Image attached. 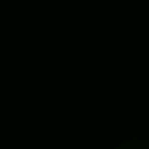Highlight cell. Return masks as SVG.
<instances>
[{
    "label": "cell",
    "mask_w": 149,
    "mask_h": 149,
    "mask_svg": "<svg viewBox=\"0 0 149 149\" xmlns=\"http://www.w3.org/2000/svg\"><path fill=\"white\" fill-rule=\"evenodd\" d=\"M111 149H149V140L146 136H133V140H124V143H118Z\"/></svg>",
    "instance_id": "obj_1"
}]
</instances>
